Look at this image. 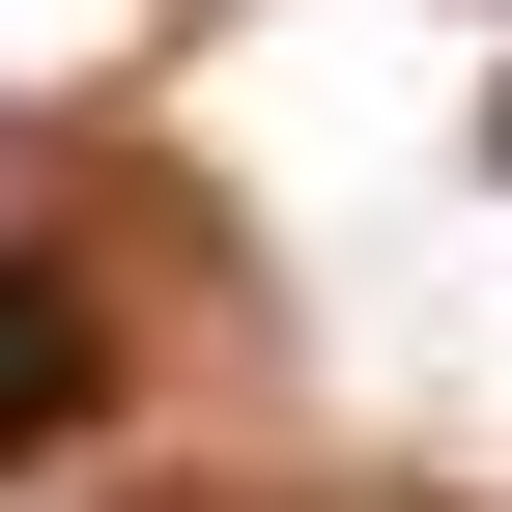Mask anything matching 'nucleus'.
Here are the masks:
<instances>
[{"instance_id":"obj_1","label":"nucleus","mask_w":512,"mask_h":512,"mask_svg":"<svg viewBox=\"0 0 512 512\" xmlns=\"http://www.w3.org/2000/svg\"><path fill=\"white\" fill-rule=\"evenodd\" d=\"M86 427H114V285L0 228V484H29V456H86Z\"/></svg>"},{"instance_id":"obj_2","label":"nucleus","mask_w":512,"mask_h":512,"mask_svg":"<svg viewBox=\"0 0 512 512\" xmlns=\"http://www.w3.org/2000/svg\"><path fill=\"white\" fill-rule=\"evenodd\" d=\"M484 171H512V86H484Z\"/></svg>"}]
</instances>
